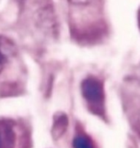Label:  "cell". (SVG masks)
Returning a JSON list of instances; mask_svg holds the SVG:
<instances>
[{
  "instance_id": "cell-1",
  "label": "cell",
  "mask_w": 140,
  "mask_h": 148,
  "mask_svg": "<svg viewBox=\"0 0 140 148\" xmlns=\"http://www.w3.org/2000/svg\"><path fill=\"white\" fill-rule=\"evenodd\" d=\"M81 91L89 110L98 116L104 117L105 94L103 82L96 77H88L83 80Z\"/></svg>"
},
{
  "instance_id": "cell-2",
  "label": "cell",
  "mask_w": 140,
  "mask_h": 148,
  "mask_svg": "<svg viewBox=\"0 0 140 148\" xmlns=\"http://www.w3.org/2000/svg\"><path fill=\"white\" fill-rule=\"evenodd\" d=\"M17 124L8 119H0V148H15L18 141Z\"/></svg>"
},
{
  "instance_id": "cell-3",
  "label": "cell",
  "mask_w": 140,
  "mask_h": 148,
  "mask_svg": "<svg viewBox=\"0 0 140 148\" xmlns=\"http://www.w3.org/2000/svg\"><path fill=\"white\" fill-rule=\"evenodd\" d=\"M16 51L15 45L12 40L5 36H0V73L15 57Z\"/></svg>"
},
{
  "instance_id": "cell-4",
  "label": "cell",
  "mask_w": 140,
  "mask_h": 148,
  "mask_svg": "<svg viewBox=\"0 0 140 148\" xmlns=\"http://www.w3.org/2000/svg\"><path fill=\"white\" fill-rule=\"evenodd\" d=\"M73 148H96L92 138L84 131L79 130L73 138Z\"/></svg>"
},
{
  "instance_id": "cell-5",
  "label": "cell",
  "mask_w": 140,
  "mask_h": 148,
  "mask_svg": "<svg viewBox=\"0 0 140 148\" xmlns=\"http://www.w3.org/2000/svg\"><path fill=\"white\" fill-rule=\"evenodd\" d=\"M67 125H68L67 117L63 113L57 115L55 119L53 128H52L53 135L55 137H60L65 132Z\"/></svg>"
},
{
  "instance_id": "cell-6",
  "label": "cell",
  "mask_w": 140,
  "mask_h": 148,
  "mask_svg": "<svg viewBox=\"0 0 140 148\" xmlns=\"http://www.w3.org/2000/svg\"><path fill=\"white\" fill-rule=\"evenodd\" d=\"M68 1L77 5H85L90 4L92 0H68Z\"/></svg>"
},
{
  "instance_id": "cell-7",
  "label": "cell",
  "mask_w": 140,
  "mask_h": 148,
  "mask_svg": "<svg viewBox=\"0 0 140 148\" xmlns=\"http://www.w3.org/2000/svg\"><path fill=\"white\" fill-rule=\"evenodd\" d=\"M134 128L137 131V132L138 133V135L140 136V112L137 114V116L134 121Z\"/></svg>"
},
{
  "instance_id": "cell-8",
  "label": "cell",
  "mask_w": 140,
  "mask_h": 148,
  "mask_svg": "<svg viewBox=\"0 0 140 148\" xmlns=\"http://www.w3.org/2000/svg\"><path fill=\"white\" fill-rule=\"evenodd\" d=\"M138 23H139V28H140V10H139V14H138Z\"/></svg>"
}]
</instances>
